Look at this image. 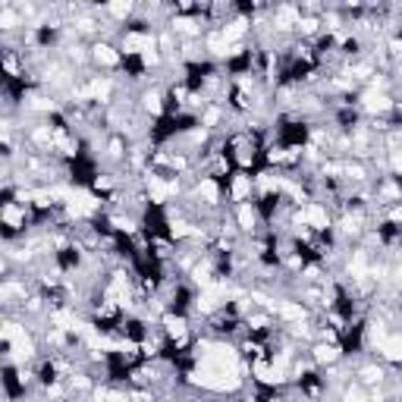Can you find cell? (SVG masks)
I'll list each match as a JSON object with an SVG mask.
<instances>
[{"label":"cell","instance_id":"6da1fadb","mask_svg":"<svg viewBox=\"0 0 402 402\" xmlns=\"http://www.w3.org/2000/svg\"><path fill=\"white\" fill-rule=\"evenodd\" d=\"M359 107L365 110V113H390L396 104H393V97L384 92V88H368V92H361V97H359Z\"/></svg>","mask_w":402,"mask_h":402},{"label":"cell","instance_id":"7a4b0ae2","mask_svg":"<svg viewBox=\"0 0 402 402\" xmlns=\"http://www.w3.org/2000/svg\"><path fill=\"white\" fill-rule=\"evenodd\" d=\"M192 199H201L204 208H217L223 195H220V186L214 176H199L192 186Z\"/></svg>","mask_w":402,"mask_h":402},{"label":"cell","instance_id":"3957f363","mask_svg":"<svg viewBox=\"0 0 402 402\" xmlns=\"http://www.w3.org/2000/svg\"><path fill=\"white\" fill-rule=\"evenodd\" d=\"M88 54H92V63L107 66V70H113V66L123 63V54H120V51L113 48V44H107V41H95Z\"/></svg>","mask_w":402,"mask_h":402},{"label":"cell","instance_id":"277c9868","mask_svg":"<svg viewBox=\"0 0 402 402\" xmlns=\"http://www.w3.org/2000/svg\"><path fill=\"white\" fill-rule=\"evenodd\" d=\"M252 176L248 173H233L230 176V201H236V204H242V201H248V195H252Z\"/></svg>","mask_w":402,"mask_h":402},{"label":"cell","instance_id":"5b68a950","mask_svg":"<svg viewBox=\"0 0 402 402\" xmlns=\"http://www.w3.org/2000/svg\"><path fill=\"white\" fill-rule=\"evenodd\" d=\"M343 359V349L333 346V343H314L311 346V361L314 365H337Z\"/></svg>","mask_w":402,"mask_h":402},{"label":"cell","instance_id":"8992f818","mask_svg":"<svg viewBox=\"0 0 402 402\" xmlns=\"http://www.w3.org/2000/svg\"><path fill=\"white\" fill-rule=\"evenodd\" d=\"M236 226H239V233H255L258 230V208L252 201H242V204H236Z\"/></svg>","mask_w":402,"mask_h":402},{"label":"cell","instance_id":"52a82bcc","mask_svg":"<svg viewBox=\"0 0 402 402\" xmlns=\"http://www.w3.org/2000/svg\"><path fill=\"white\" fill-rule=\"evenodd\" d=\"M377 352H381L386 361H393V365H402V333H390V337L377 346Z\"/></svg>","mask_w":402,"mask_h":402},{"label":"cell","instance_id":"ba28073f","mask_svg":"<svg viewBox=\"0 0 402 402\" xmlns=\"http://www.w3.org/2000/svg\"><path fill=\"white\" fill-rule=\"evenodd\" d=\"M142 110H145L148 117H161L164 113V92L161 88H145V92H142Z\"/></svg>","mask_w":402,"mask_h":402},{"label":"cell","instance_id":"9c48e42d","mask_svg":"<svg viewBox=\"0 0 402 402\" xmlns=\"http://www.w3.org/2000/svg\"><path fill=\"white\" fill-rule=\"evenodd\" d=\"M386 381V371L381 365H361L359 368V384L361 386H374V384H384Z\"/></svg>","mask_w":402,"mask_h":402},{"label":"cell","instance_id":"30bf717a","mask_svg":"<svg viewBox=\"0 0 402 402\" xmlns=\"http://www.w3.org/2000/svg\"><path fill=\"white\" fill-rule=\"evenodd\" d=\"M295 32H299V35H317V32H321V19H317L314 13H302Z\"/></svg>","mask_w":402,"mask_h":402},{"label":"cell","instance_id":"8fae6325","mask_svg":"<svg viewBox=\"0 0 402 402\" xmlns=\"http://www.w3.org/2000/svg\"><path fill=\"white\" fill-rule=\"evenodd\" d=\"M220 120H223V107H208L201 113V126L208 129V132H211V129H217Z\"/></svg>","mask_w":402,"mask_h":402},{"label":"cell","instance_id":"7c38bea8","mask_svg":"<svg viewBox=\"0 0 402 402\" xmlns=\"http://www.w3.org/2000/svg\"><path fill=\"white\" fill-rule=\"evenodd\" d=\"M104 13H110V16H117V19H126L129 13H132V4H107Z\"/></svg>","mask_w":402,"mask_h":402},{"label":"cell","instance_id":"4fadbf2b","mask_svg":"<svg viewBox=\"0 0 402 402\" xmlns=\"http://www.w3.org/2000/svg\"><path fill=\"white\" fill-rule=\"evenodd\" d=\"M390 274H393V283H396V286H402V264H399V268H393Z\"/></svg>","mask_w":402,"mask_h":402}]
</instances>
